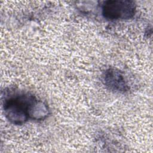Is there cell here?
Listing matches in <instances>:
<instances>
[{
  "label": "cell",
  "mask_w": 153,
  "mask_h": 153,
  "mask_svg": "<svg viewBox=\"0 0 153 153\" xmlns=\"http://www.w3.org/2000/svg\"><path fill=\"white\" fill-rule=\"evenodd\" d=\"M2 108L5 118L12 124L21 125L29 119L42 120L49 115L48 105L33 94L8 88L2 94Z\"/></svg>",
  "instance_id": "1"
},
{
  "label": "cell",
  "mask_w": 153,
  "mask_h": 153,
  "mask_svg": "<svg viewBox=\"0 0 153 153\" xmlns=\"http://www.w3.org/2000/svg\"><path fill=\"white\" fill-rule=\"evenodd\" d=\"M135 3L130 0H108L102 5V14L108 20H128L136 13Z\"/></svg>",
  "instance_id": "2"
},
{
  "label": "cell",
  "mask_w": 153,
  "mask_h": 153,
  "mask_svg": "<svg viewBox=\"0 0 153 153\" xmlns=\"http://www.w3.org/2000/svg\"><path fill=\"white\" fill-rule=\"evenodd\" d=\"M103 84L109 90L124 93L129 90V85L123 72L115 68L106 69L102 76Z\"/></svg>",
  "instance_id": "3"
}]
</instances>
